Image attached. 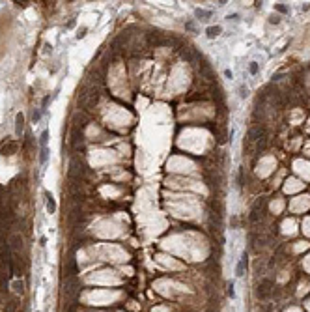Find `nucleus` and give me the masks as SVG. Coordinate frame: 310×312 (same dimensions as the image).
<instances>
[{
	"mask_svg": "<svg viewBox=\"0 0 310 312\" xmlns=\"http://www.w3.org/2000/svg\"><path fill=\"white\" fill-rule=\"evenodd\" d=\"M51 49H53V47L49 43H45V53H51Z\"/></svg>",
	"mask_w": 310,
	"mask_h": 312,
	"instance_id": "18",
	"label": "nucleus"
},
{
	"mask_svg": "<svg viewBox=\"0 0 310 312\" xmlns=\"http://www.w3.org/2000/svg\"><path fill=\"white\" fill-rule=\"evenodd\" d=\"M45 204H47V213H54L56 211V200H54V196L49 193V191H45Z\"/></svg>",
	"mask_w": 310,
	"mask_h": 312,
	"instance_id": "2",
	"label": "nucleus"
},
{
	"mask_svg": "<svg viewBox=\"0 0 310 312\" xmlns=\"http://www.w3.org/2000/svg\"><path fill=\"white\" fill-rule=\"evenodd\" d=\"M22 131H25V114L17 112V114H15V135L21 136Z\"/></svg>",
	"mask_w": 310,
	"mask_h": 312,
	"instance_id": "1",
	"label": "nucleus"
},
{
	"mask_svg": "<svg viewBox=\"0 0 310 312\" xmlns=\"http://www.w3.org/2000/svg\"><path fill=\"white\" fill-rule=\"evenodd\" d=\"M275 10H277V11H280V13H288V8L282 6V4H275Z\"/></svg>",
	"mask_w": 310,
	"mask_h": 312,
	"instance_id": "12",
	"label": "nucleus"
},
{
	"mask_svg": "<svg viewBox=\"0 0 310 312\" xmlns=\"http://www.w3.org/2000/svg\"><path fill=\"white\" fill-rule=\"evenodd\" d=\"M278 21H280V17H277V15H273V17L269 19V22H275V25H277V22H278Z\"/></svg>",
	"mask_w": 310,
	"mask_h": 312,
	"instance_id": "17",
	"label": "nucleus"
},
{
	"mask_svg": "<svg viewBox=\"0 0 310 312\" xmlns=\"http://www.w3.org/2000/svg\"><path fill=\"white\" fill-rule=\"evenodd\" d=\"M47 161H49V146H45V148L39 150V163L47 164Z\"/></svg>",
	"mask_w": 310,
	"mask_h": 312,
	"instance_id": "8",
	"label": "nucleus"
},
{
	"mask_svg": "<svg viewBox=\"0 0 310 312\" xmlns=\"http://www.w3.org/2000/svg\"><path fill=\"white\" fill-rule=\"evenodd\" d=\"M194 15L198 17V21H207V19L211 17V11L202 10V8H196V10H194Z\"/></svg>",
	"mask_w": 310,
	"mask_h": 312,
	"instance_id": "6",
	"label": "nucleus"
},
{
	"mask_svg": "<svg viewBox=\"0 0 310 312\" xmlns=\"http://www.w3.org/2000/svg\"><path fill=\"white\" fill-rule=\"evenodd\" d=\"M247 95H249V88H247V86H239V97L245 99Z\"/></svg>",
	"mask_w": 310,
	"mask_h": 312,
	"instance_id": "10",
	"label": "nucleus"
},
{
	"mask_svg": "<svg viewBox=\"0 0 310 312\" xmlns=\"http://www.w3.org/2000/svg\"><path fill=\"white\" fill-rule=\"evenodd\" d=\"M221 32H222V28H221L219 25H215V26H207V30H206V34H207L209 39H215Z\"/></svg>",
	"mask_w": 310,
	"mask_h": 312,
	"instance_id": "4",
	"label": "nucleus"
},
{
	"mask_svg": "<svg viewBox=\"0 0 310 312\" xmlns=\"http://www.w3.org/2000/svg\"><path fill=\"white\" fill-rule=\"evenodd\" d=\"M224 77H228V79H232V77H233V73H232V71H230V69H224Z\"/></svg>",
	"mask_w": 310,
	"mask_h": 312,
	"instance_id": "16",
	"label": "nucleus"
},
{
	"mask_svg": "<svg viewBox=\"0 0 310 312\" xmlns=\"http://www.w3.org/2000/svg\"><path fill=\"white\" fill-rule=\"evenodd\" d=\"M249 71H250V75H256V73H258V64H256V62H250Z\"/></svg>",
	"mask_w": 310,
	"mask_h": 312,
	"instance_id": "11",
	"label": "nucleus"
},
{
	"mask_svg": "<svg viewBox=\"0 0 310 312\" xmlns=\"http://www.w3.org/2000/svg\"><path fill=\"white\" fill-rule=\"evenodd\" d=\"M17 152V142H10V146L6 148H2V150H0V153H2V155H13Z\"/></svg>",
	"mask_w": 310,
	"mask_h": 312,
	"instance_id": "7",
	"label": "nucleus"
},
{
	"mask_svg": "<svg viewBox=\"0 0 310 312\" xmlns=\"http://www.w3.org/2000/svg\"><path fill=\"white\" fill-rule=\"evenodd\" d=\"M86 36V28H82V30H79V34H77V38L80 39V38H84Z\"/></svg>",
	"mask_w": 310,
	"mask_h": 312,
	"instance_id": "15",
	"label": "nucleus"
},
{
	"mask_svg": "<svg viewBox=\"0 0 310 312\" xmlns=\"http://www.w3.org/2000/svg\"><path fill=\"white\" fill-rule=\"evenodd\" d=\"M39 144H41V148L49 146V129H43V131H41V135H39Z\"/></svg>",
	"mask_w": 310,
	"mask_h": 312,
	"instance_id": "9",
	"label": "nucleus"
},
{
	"mask_svg": "<svg viewBox=\"0 0 310 312\" xmlns=\"http://www.w3.org/2000/svg\"><path fill=\"white\" fill-rule=\"evenodd\" d=\"M226 19H228V21H237V19H239V15H237V13H232V15H228Z\"/></svg>",
	"mask_w": 310,
	"mask_h": 312,
	"instance_id": "14",
	"label": "nucleus"
},
{
	"mask_svg": "<svg viewBox=\"0 0 310 312\" xmlns=\"http://www.w3.org/2000/svg\"><path fill=\"white\" fill-rule=\"evenodd\" d=\"M228 295H230V297H235V290H233V282H230V286H228Z\"/></svg>",
	"mask_w": 310,
	"mask_h": 312,
	"instance_id": "13",
	"label": "nucleus"
},
{
	"mask_svg": "<svg viewBox=\"0 0 310 312\" xmlns=\"http://www.w3.org/2000/svg\"><path fill=\"white\" fill-rule=\"evenodd\" d=\"M11 286H13V292H15L17 295H22V294H25V282H22V280L17 278V280H13Z\"/></svg>",
	"mask_w": 310,
	"mask_h": 312,
	"instance_id": "5",
	"label": "nucleus"
},
{
	"mask_svg": "<svg viewBox=\"0 0 310 312\" xmlns=\"http://www.w3.org/2000/svg\"><path fill=\"white\" fill-rule=\"evenodd\" d=\"M245 269H247V256H243L235 266V277H243L245 275Z\"/></svg>",
	"mask_w": 310,
	"mask_h": 312,
	"instance_id": "3",
	"label": "nucleus"
}]
</instances>
